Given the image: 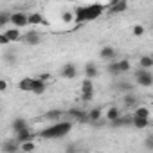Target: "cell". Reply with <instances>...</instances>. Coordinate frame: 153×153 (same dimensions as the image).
<instances>
[{
	"mask_svg": "<svg viewBox=\"0 0 153 153\" xmlns=\"http://www.w3.org/2000/svg\"><path fill=\"white\" fill-rule=\"evenodd\" d=\"M105 11V6L101 4H90V6H79L76 7V18L74 22L76 24H85V22H92L96 18H99Z\"/></svg>",
	"mask_w": 153,
	"mask_h": 153,
	"instance_id": "obj_1",
	"label": "cell"
},
{
	"mask_svg": "<svg viewBox=\"0 0 153 153\" xmlns=\"http://www.w3.org/2000/svg\"><path fill=\"white\" fill-rule=\"evenodd\" d=\"M72 130V123L70 121H56L54 124H51L49 128L40 131L42 139H61L65 135H68Z\"/></svg>",
	"mask_w": 153,
	"mask_h": 153,
	"instance_id": "obj_2",
	"label": "cell"
},
{
	"mask_svg": "<svg viewBox=\"0 0 153 153\" xmlns=\"http://www.w3.org/2000/svg\"><path fill=\"white\" fill-rule=\"evenodd\" d=\"M135 81H137V85H140V87H151L153 85V74H151V70L149 68H139L137 72H135Z\"/></svg>",
	"mask_w": 153,
	"mask_h": 153,
	"instance_id": "obj_3",
	"label": "cell"
},
{
	"mask_svg": "<svg viewBox=\"0 0 153 153\" xmlns=\"http://www.w3.org/2000/svg\"><path fill=\"white\" fill-rule=\"evenodd\" d=\"M81 96H83V101L94 99V83L90 78H85V81L81 83Z\"/></svg>",
	"mask_w": 153,
	"mask_h": 153,
	"instance_id": "obj_4",
	"label": "cell"
},
{
	"mask_svg": "<svg viewBox=\"0 0 153 153\" xmlns=\"http://www.w3.org/2000/svg\"><path fill=\"white\" fill-rule=\"evenodd\" d=\"M68 117H70L72 121H78V123H87V121H90V119H88V112L79 110V108L68 110Z\"/></svg>",
	"mask_w": 153,
	"mask_h": 153,
	"instance_id": "obj_5",
	"label": "cell"
},
{
	"mask_svg": "<svg viewBox=\"0 0 153 153\" xmlns=\"http://www.w3.org/2000/svg\"><path fill=\"white\" fill-rule=\"evenodd\" d=\"M11 24L15 25V27H25V25H29V16L25 15V13H13L11 15Z\"/></svg>",
	"mask_w": 153,
	"mask_h": 153,
	"instance_id": "obj_6",
	"label": "cell"
},
{
	"mask_svg": "<svg viewBox=\"0 0 153 153\" xmlns=\"http://www.w3.org/2000/svg\"><path fill=\"white\" fill-rule=\"evenodd\" d=\"M126 9H128V0H115L108 7V13L110 15H119V13H124Z\"/></svg>",
	"mask_w": 153,
	"mask_h": 153,
	"instance_id": "obj_7",
	"label": "cell"
},
{
	"mask_svg": "<svg viewBox=\"0 0 153 153\" xmlns=\"http://www.w3.org/2000/svg\"><path fill=\"white\" fill-rule=\"evenodd\" d=\"M61 76L65 79H74L76 76H78V68H76V65H72V63H67V65L61 67Z\"/></svg>",
	"mask_w": 153,
	"mask_h": 153,
	"instance_id": "obj_8",
	"label": "cell"
},
{
	"mask_svg": "<svg viewBox=\"0 0 153 153\" xmlns=\"http://www.w3.org/2000/svg\"><path fill=\"white\" fill-rule=\"evenodd\" d=\"M20 148H22V144H20L16 139H11V140H7V142L2 144V153H15V151H18Z\"/></svg>",
	"mask_w": 153,
	"mask_h": 153,
	"instance_id": "obj_9",
	"label": "cell"
},
{
	"mask_svg": "<svg viewBox=\"0 0 153 153\" xmlns=\"http://www.w3.org/2000/svg\"><path fill=\"white\" fill-rule=\"evenodd\" d=\"M131 126H135L137 130H144L149 126V117H139V115H131Z\"/></svg>",
	"mask_w": 153,
	"mask_h": 153,
	"instance_id": "obj_10",
	"label": "cell"
},
{
	"mask_svg": "<svg viewBox=\"0 0 153 153\" xmlns=\"http://www.w3.org/2000/svg\"><path fill=\"white\" fill-rule=\"evenodd\" d=\"M15 137H16V140L22 144V142H25V140H33V139L36 137V133H34V131H31L29 128H25V130H22V131L15 133Z\"/></svg>",
	"mask_w": 153,
	"mask_h": 153,
	"instance_id": "obj_11",
	"label": "cell"
},
{
	"mask_svg": "<svg viewBox=\"0 0 153 153\" xmlns=\"http://www.w3.org/2000/svg\"><path fill=\"white\" fill-rule=\"evenodd\" d=\"M115 49L114 47H110V45H105L101 51H99V56H101V59H115Z\"/></svg>",
	"mask_w": 153,
	"mask_h": 153,
	"instance_id": "obj_12",
	"label": "cell"
},
{
	"mask_svg": "<svg viewBox=\"0 0 153 153\" xmlns=\"http://www.w3.org/2000/svg\"><path fill=\"white\" fill-rule=\"evenodd\" d=\"M83 72H85V78H90V79L97 78V74H99V70H97V67L94 63H87L85 68H83Z\"/></svg>",
	"mask_w": 153,
	"mask_h": 153,
	"instance_id": "obj_13",
	"label": "cell"
},
{
	"mask_svg": "<svg viewBox=\"0 0 153 153\" xmlns=\"http://www.w3.org/2000/svg\"><path fill=\"white\" fill-rule=\"evenodd\" d=\"M33 87H34V78H24L18 83V88L24 92H33Z\"/></svg>",
	"mask_w": 153,
	"mask_h": 153,
	"instance_id": "obj_14",
	"label": "cell"
},
{
	"mask_svg": "<svg viewBox=\"0 0 153 153\" xmlns=\"http://www.w3.org/2000/svg\"><path fill=\"white\" fill-rule=\"evenodd\" d=\"M45 81H43V78H34V87H33V94H36V96H42L43 92H45Z\"/></svg>",
	"mask_w": 153,
	"mask_h": 153,
	"instance_id": "obj_15",
	"label": "cell"
},
{
	"mask_svg": "<svg viewBox=\"0 0 153 153\" xmlns=\"http://www.w3.org/2000/svg\"><path fill=\"white\" fill-rule=\"evenodd\" d=\"M25 128H29V124H27V121H25L24 117H16V119L13 121V131H15V133L22 131V130H25Z\"/></svg>",
	"mask_w": 153,
	"mask_h": 153,
	"instance_id": "obj_16",
	"label": "cell"
},
{
	"mask_svg": "<svg viewBox=\"0 0 153 153\" xmlns=\"http://www.w3.org/2000/svg\"><path fill=\"white\" fill-rule=\"evenodd\" d=\"M24 38H25V42H27L29 45H38V43L42 42V38H40V34H38V33H34V31H31V33H27V34H25Z\"/></svg>",
	"mask_w": 153,
	"mask_h": 153,
	"instance_id": "obj_17",
	"label": "cell"
},
{
	"mask_svg": "<svg viewBox=\"0 0 153 153\" xmlns=\"http://www.w3.org/2000/svg\"><path fill=\"white\" fill-rule=\"evenodd\" d=\"M101 117H103L101 108H92V110L88 112V119H90V123H99Z\"/></svg>",
	"mask_w": 153,
	"mask_h": 153,
	"instance_id": "obj_18",
	"label": "cell"
},
{
	"mask_svg": "<svg viewBox=\"0 0 153 153\" xmlns=\"http://www.w3.org/2000/svg\"><path fill=\"white\" fill-rule=\"evenodd\" d=\"M61 115H63V114H61V110H49V112H47L43 117H45L47 121H52V123H56V121H59V119H61Z\"/></svg>",
	"mask_w": 153,
	"mask_h": 153,
	"instance_id": "obj_19",
	"label": "cell"
},
{
	"mask_svg": "<svg viewBox=\"0 0 153 153\" xmlns=\"http://www.w3.org/2000/svg\"><path fill=\"white\" fill-rule=\"evenodd\" d=\"M36 24H47V22L40 13H31L29 15V25H36Z\"/></svg>",
	"mask_w": 153,
	"mask_h": 153,
	"instance_id": "obj_20",
	"label": "cell"
},
{
	"mask_svg": "<svg viewBox=\"0 0 153 153\" xmlns=\"http://www.w3.org/2000/svg\"><path fill=\"white\" fill-rule=\"evenodd\" d=\"M119 117H121V112H119L115 106H112V108H108V110H106V119H108L110 123H114V121H115V119H119Z\"/></svg>",
	"mask_w": 153,
	"mask_h": 153,
	"instance_id": "obj_21",
	"label": "cell"
},
{
	"mask_svg": "<svg viewBox=\"0 0 153 153\" xmlns=\"http://www.w3.org/2000/svg\"><path fill=\"white\" fill-rule=\"evenodd\" d=\"M139 67L142 68H151L153 67V56H142L139 59Z\"/></svg>",
	"mask_w": 153,
	"mask_h": 153,
	"instance_id": "obj_22",
	"label": "cell"
},
{
	"mask_svg": "<svg viewBox=\"0 0 153 153\" xmlns=\"http://www.w3.org/2000/svg\"><path fill=\"white\" fill-rule=\"evenodd\" d=\"M6 34L9 36V40H11V42H18V40L22 38V34H20V31H18V27H13V29H9V31H6Z\"/></svg>",
	"mask_w": 153,
	"mask_h": 153,
	"instance_id": "obj_23",
	"label": "cell"
},
{
	"mask_svg": "<svg viewBox=\"0 0 153 153\" xmlns=\"http://www.w3.org/2000/svg\"><path fill=\"white\" fill-rule=\"evenodd\" d=\"M106 70H108V74H110V76H119V74H121V68H119V61H112V63L106 67Z\"/></svg>",
	"mask_w": 153,
	"mask_h": 153,
	"instance_id": "obj_24",
	"label": "cell"
},
{
	"mask_svg": "<svg viewBox=\"0 0 153 153\" xmlns=\"http://www.w3.org/2000/svg\"><path fill=\"white\" fill-rule=\"evenodd\" d=\"M123 103H124V106H135V105H137V97H135L133 94H130V92H126V96H124V99H123Z\"/></svg>",
	"mask_w": 153,
	"mask_h": 153,
	"instance_id": "obj_25",
	"label": "cell"
},
{
	"mask_svg": "<svg viewBox=\"0 0 153 153\" xmlns=\"http://www.w3.org/2000/svg\"><path fill=\"white\" fill-rule=\"evenodd\" d=\"M112 124H114V126H128V124H131V117H119V119H115Z\"/></svg>",
	"mask_w": 153,
	"mask_h": 153,
	"instance_id": "obj_26",
	"label": "cell"
},
{
	"mask_svg": "<svg viewBox=\"0 0 153 153\" xmlns=\"http://www.w3.org/2000/svg\"><path fill=\"white\" fill-rule=\"evenodd\" d=\"M133 115H139V117H149V110H148L146 106H137Z\"/></svg>",
	"mask_w": 153,
	"mask_h": 153,
	"instance_id": "obj_27",
	"label": "cell"
},
{
	"mask_svg": "<svg viewBox=\"0 0 153 153\" xmlns=\"http://www.w3.org/2000/svg\"><path fill=\"white\" fill-rule=\"evenodd\" d=\"M7 24H11V15H7L6 11L0 13V27H4V25H7Z\"/></svg>",
	"mask_w": 153,
	"mask_h": 153,
	"instance_id": "obj_28",
	"label": "cell"
},
{
	"mask_svg": "<svg viewBox=\"0 0 153 153\" xmlns=\"http://www.w3.org/2000/svg\"><path fill=\"white\" fill-rule=\"evenodd\" d=\"M131 33H133V36L140 38V36L144 34V25H140V24H135V25H133V29H131Z\"/></svg>",
	"mask_w": 153,
	"mask_h": 153,
	"instance_id": "obj_29",
	"label": "cell"
},
{
	"mask_svg": "<svg viewBox=\"0 0 153 153\" xmlns=\"http://www.w3.org/2000/svg\"><path fill=\"white\" fill-rule=\"evenodd\" d=\"M34 148H36V146H34V142H33V140H25V142H22L20 151H25V153H27V151H33Z\"/></svg>",
	"mask_w": 153,
	"mask_h": 153,
	"instance_id": "obj_30",
	"label": "cell"
},
{
	"mask_svg": "<svg viewBox=\"0 0 153 153\" xmlns=\"http://www.w3.org/2000/svg\"><path fill=\"white\" fill-rule=\"evenodd\" d=\"M61 18H63V22H65V24H72V22H74V18H76V15H72L70 11H65V13L61 15Z\"/></svg>",
	"mask_w": 153,
	"mask_h": 153,
	"instance_id": "obj_31",
	"label": "cell"
},
{
	"mask_svg": "<svg viewBox=\"0 0 153 153\" xmlns=\"http://www.w3.org/2000/svg\"><path fill=\"white\" fill-rule=\"evenodd\" d=\"M117 88H119V90H123V92H131V88H133V87H131L130 83H126V81H119V83H117Z\"/></svg>",
	"mask_w": 153,
	"mask_h": 153,
	"instance_id": "obj_32",
	"label": "cell"
},
{
	"mask_svg": "<svg viewBox=\"0 0 153 153\" xmlns=\"http://www.w3.org/2000/svg\"><path fill=\"white\" fill-rule=\"evenodd\" d=\"M144 148L146 149H151L153 151V133H149L146 139H144Z\"/></svg>",
	"mask_w": 153,
	"mask_h": 153,
	"instance_id": "obj_33",
	"label": "cell"
},
{
	"mask_svg": "<svg viewBox=\"0 0 153 153\" xmlns=\"http://www.w3.org/2000/svg\"><path fill=\"white\" fill-rule=\"evenodd\" d=\"M119 68H121V74H123V72H128V70H130V61H128V59H121V61H119Z\"/></svg>",
	"mask_w": 153,
	"mask_h": 153,
	"instance_id": "obj_34",
	"label": "cell"
},
{
	"mask_svg": "<svg viewBox=\"0 0 153 153\" xmlns=\"http://www.w3.org/2000/svg\"><path fill=\"white\" fill-rule=\"evenodd\" d=\"M4 59L9 61V63H15V61H16V56H15L13 52H6V54H4Z\"/></svg>",
	"mask_w": 153,
	"mask_h": 153,
	"instance_id": "obj_35",
	"label": "cell"
},
{
	"mask_svg": "<svg viewBox=\"0 0 153 153\" xmlns=\"http://www.w3.org/2000/svg\"><path fill=\"white\" fill-rule=\"evenodd\" d=\"M9 42H11V40H9V36H7L6 33H4V34H0V43H2V45H7Z\"/></svg>",
	"mask_w": 153,
	"mask_h": 153,
	"instance_id": "obj_36",
	"label": "cell"
},
{
	"mask_svg": "<svg viewBox=\"0 0 153 153\" xmlns=\"http://www.w3.org/2000/svg\"><path fill=\"white\" fill-rule=\"evenodd\" d=\"M6 90H7V81L2 79V81H0V92H6Z\"/></svg>",
	"mask_w": 153,
	"mask_h": 153,
	"instance_id": "obj_37",
	"label": "cell"
}]
</instances>
